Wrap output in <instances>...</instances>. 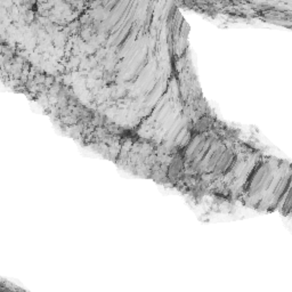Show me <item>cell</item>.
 Wrapping results in <instances>:
<instances>
[]
</instances>
